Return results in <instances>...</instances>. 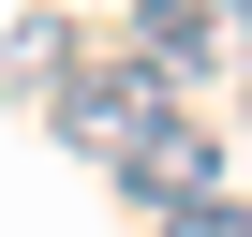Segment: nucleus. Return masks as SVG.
Instances as JSON below:
<instances>
[{
    "instance_id": "4",
    "label": "nucleus",
    "mask_w": 252,
    "mask_h": 237,
    "mask_svg": "<svg viewBox=\"0 0 252 237\" xmlns=\"http://www.w3.org/2000/svg\"><path fill=\"white\" fill-rule=\"evenodd\" d=\"M163 237H252V222H237L222 193H193V207H163Z\"/></svg>"
},
{
    "instance_id": "1",
    "label": "nucleus",
    "mask_w": 252,
    "mask_h": 237,
    "mask_svg": "<svg viewBox=\"0 0 252 237\" xmlns=\"http://www.w3.org/2000/svg\"><path fill=\"white\" fill-rule=\"evenodd\" d=\"M163 134H178V89H163L149 59H89V74H60V148L134 163V148H163Z\"/></svg>"
},
{
    "instance_id": "2",
    "label": "nucleus",
    "mask_w": 252,
    "mask_h": 237,
    "mask_svg": "<svg viewBox=\"0 0 252 237\" xmlns=\"http://www.w3.org/2000/svg\"><path fill=\"white\" fill-rule=\"evenodd\" d=\"M134 59H149L163 89H193V74L252 59V0H149V15H134Z\"/></svg>"
},
{
    "instance_id": "3",
    "label": "nucleus",
    "mask_w": 252,
    "mask_h": 237,
    "mask_svg": "<svg viewBox=\"0 0 252 237\" xmlns=\"http://www.w3.org/2000/svg\"><path fill=\"white\" fill-rule=\"evenodd\" d=\"M119 178H134V207H193V193H222V148L178 118V134H163V148H134Z\"/></svg>"
}]
</instances>
